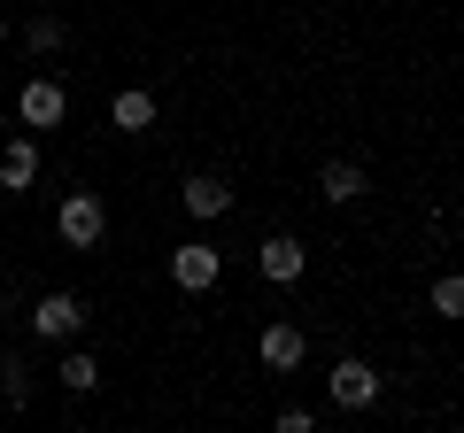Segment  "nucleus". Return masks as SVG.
Returning <instances> with one entry per match:
<instances>
[{"instance_id": "nucleus-8", "label": "nucleus", "mask_w": 464, "mask_h": 433, "mask_svg": "<svg viewBox=\"0 0 464 433\" xmlns=\"http://www.w3.org/2000/svg\"><path fill=\"white\" fill-rule=\"evenodd\" d=\"M179 201H186V216H225L232 209V186L217 178V170H194V178L179 186Z\"/></svg>"}, {"instance_id": "nucleus-14", "label": "nucleus", "mask_w": 464, "mask_h": 433, "mask_svg": "<svg viewBox=\"0 0 464 433\" xmlns=\"http://www.w3.org/2000/svg\"><path fill=\"white\" fill-rule=\"evenodd\" d=\"M433 310H441V317H464V271H441V279H433Z\"/></svg>"}, {"instance_id": "nucleus-12", "label": "nucleus", "mask_w": 464, "mask_h": 433, "mask_svg": "<svg viewBox=\"0 0 464 433\" xmlns=\"http://www.w3.org/2000/svg\"><path fill=\"white\" fill-rule=\"evenodd\" d=\"M54 380H63L70 395H93V387H101V364H93V356H85V349H70V356H63V371H54Z\"/></svg>"}, {"instance_id": "nucleus-5", "label": "nucleus", "mask_w": 464, "mask_h": 433, "mask_svg": "<svg viewBox=\"0 0 464 433\" xmlns=\"http://www.w3.org/2000/svg\"><path fill=\"white\" fill-rule=\"evenodd\" d=\"M78 325H85V302H78V294H63V286H54V294H39V310H32V333L70 341Z\"/></svg>"}, {"instance_id": "nucleus-6", "label": "nucleus", "mask_w": 464, "mask_h": 433, "mask_svg": "<svg viewBox=\"0 0 464 433\" xmlns=\"http://www.w3.org/2000/svg\"><path fill=\"white\" fill-rule=\"evenodd\" d=\"M256 264H264V279H271V286H295L302 271H310V255H302V240H295V233H271L264 248H256Z\"/></svg>"}, {"instance_id": "nucleus-3", "label": "nucleus", "mask_w": 464, "mask_h": 433, "mask_svg": "<svg viewBox=\"0 0 464 433\" xmlns=\"http://www.w3.org/2000/svg\"><path fill=\"white\" fill-rule=\"evenodd\" d=\"M217 271H225V255H217L209 240H186V248H170V286H186V294H209Z\"/></svg>"}, {"instance_id": "nucleus-11", "label": "nucleus", "mask_w": 464, "mask_h": 433, "mask_svg": "<svg viewBox=\"0 0 464 433\" xmlns=\"http://www.w3.org/2000/svg\"><path fill=\"white\" fill-rule=\"evenodd\" d=\"M317 194H325V201H356V194H364V163H348V155H333V163L317 170Z\"/></svg>"}, {"instance_id": "nucleus-10", "label": "nucleus", "mask_w": 464, "mask_h": 433, "mask_svg": "<svg viewBox=\"0 0 464 433\" xmlns=\"http://www.w3.org/2000/svg\"><path fill=\"white\" fill-rule=\"evenodd\" d=\"M32 178H39V148H32V140H8V148H0V186L24 194Z\"/></svg>"}, {"instance_id": "nucleus-15", "label": "nucleus", "mask_w": 464, "mask_h": 433, "mask_svg": "<svg viewBox=\"0 0 464 433\" xmlns=\"http://www.w3.org/2000/svg\"><path fill=\"white\" fill-rule=\"evenodd\" d=\"M0 39H8V16H0Z\"/></svg>"}, {"instance_id": "nucleus-13", "label": "nucleus", "mask_w": 464, "mask_h": 433, "mask_svg": "<svg viewBox=\"0 0 464 433\" xmlns=\"http://www.w3.org/2000/svg\"><path fill=\"white\" fill-rule=\"evenodd\" d=\"M24 39H32V54H63L70 24H63V16H32V32H24Z\"/></svg>"}, {"instance_id": "nucleus-7", "label": "nucleus", "mask_w": 464, "mask_h": 433, "mask_svg": "<svg viewBox=\"0 0 464 433\" xmlns=\"http://www.w3.org/2000/svg\"><path fill=\"white\" fill-rule=\"evenodd\" d=\"M302 356H310L302 325H295V317H271V325H264V371H295Z\"/></svg>"}, {"instance_id": "nucleus-1", "label": "nucleus", "mask_w": 464, "mask_h": 433, "mask_svg": "<svg viewBox=\"0 0 464 433\" xmlns=\"http://www.w3.org/2000/svg\"><path fill=\"white\" fill-rule=\"evenodd\" d=\"M54 233L70 240V248H93L101 233H109V209H101V194H63V209H54Z\"/></svg>"}, {"instance_id": "nucleus-9", "label": "nucleus", "mask_w": 464, "mask_h": 433, "mask_svg": "<svg viewBox=\"0 0 464 433\" xmlns=\"http://www.w3.org/2000/svg\"><path fill=\"white\" fill-rule=\"evenodd\" d=\"M109 117H116V132H148L155 124V93L148 85H124V93L109 101Z\"/></svg>"}, {"instance_id": "nucleus-2", "label": "nucleus", "mask_w": 464, "mask_h": 433, "mask_svg": "<svg viewBox=\"0 0 464 433\" xmlns=\"http://www.w3.org/2000/svg\"><path fill=\"white\" fill-rule=\"evenodd\" d=\"M325 395L341 402V410H372V402H380V371H372L364 356H341V364L325 371Z\"/></svg>"}, {"instance_id": "nucleus-4", "label": "nucleus", "mask_w": 464, "mask_h": 433, "mask_svg": "<svg viewBox=\"0 0 464 433\" xmlns=\"http://www.w3.org/2000/svg\"><path fill=\"white\" fill-rule=\"evenodd\" d=\"M63 109H70V93H63L54 78H32V85L16 93V117L32 124V132H54V124H63Z\"/></svg>"}]
</instances>
